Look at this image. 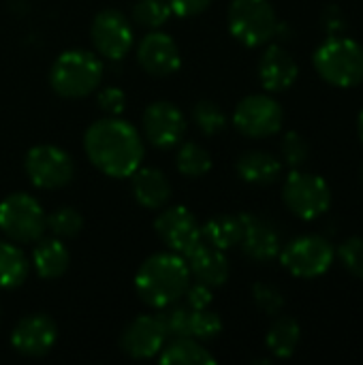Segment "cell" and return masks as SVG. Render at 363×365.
<instances>
[{
	"label": "cell",
	"instance_id": "15",
	"mask_svg": "<svg viewBox=\"0 0 363 365\" xmlns=\"http://www.w3.org/2000/svg\"><path fill=\"white\" fill-rule=\"evenodd\" d=\"M137 62L148 75L167 77L180 68L182 56H180V47L173 41V36H169L167 32H160V30H152L150 34H145L139 41Z\"/></svg>",
	"mask_w": 363,
	"mask_h": 365
},
{
	"label": "cell",
	"instance_id": "40",
	"mask_svg": "<svg viewBox=\"0 0 363 365\" xmlns=\"http://www.w3.org/2000/svg\"><path fill=\"white\" fill-rule=\"evenodd\" d=\"M357 130H359V137H362L363 141V109L362 113H359V120H357Z\"/></svg>",
	"mask_w": 363,
	"mask_h": 365
},
{
	"label": "cell",
	"instance_id": "30",
	"mask_svg": "<svg viewBox=\"0 0 363 365\" xmlns=\"http://www.w3.org/2000/svg\"><path fill=\"white\" fill-rule=\"evenodd\" d=\"M47 229L60 240L75 237L83 229V216L75 207H58L47 216Z\"/></svg>",
	"mask_w": 363,
	"mask_h": 365
},
{
	"label": "cell",
	"instance_id": "1",
	"mask_svg": "<svg viewBox=\"0 0 363 365\" xmlns=\"http://www.w3.org/2000/svg\"><path fill=\"white\" fill-rule=\"evenodd\" d=\"M88 160L109 178H128L143 160V141L137 128L118 118H103L88 126L83 135Z\"/></svg>",
	"mask_w": 363,
	"mask_h": 365
},
{
	"label": "cell",
	"instance_id": "12",
	"mask_svg": "<svg viewBox=\"0 0 363 365\" xmlns=\"http://www.w3.org/2000/svg\"><path fill=\"white\" fill-rule=\"evenodd\" d=\"M141 128L145 139L160 150H169L182 143L188 122L182 109L169 101H156L148 105L141 118Z\"/></svg>",
	"mask_w": 363,
	"mask_h": 365
},
{
	"label": "cell",
	"instance_id": "5",
	"mask_svg": "<svg viewBox=\"0 0 363 365\" xmlns=\"http://www.w3.org/2000/svg\"><path fill=\"white\" fill-rule=\"evenodd\" d=\"M229 30L246 47H259L278 34V17L270 0H233L229 6Z\"/></svg>",
	"mask_w": 363,
	"mask_h": 365
},
{
	"label": "cell",
	"instance_id": "16",
	"mask_svg": "<svg viewBox=\"0 0 363 365\" xmlns=\"http://www.w3.org/2000/svg\"><path fill=\"white\" fill-rule=\"evenodd\" d=\"M56 338H58V329L53 319L39 312V314L24 317L15 325L11 334V344L24 357H43L53 349Z\"/></svg>",
	"mask_w": 363,
	"mask_h": 365
},
{
	"label": "cell",
	"instance_id": "21",
	"mask_svg": "<svg viewBox=\"0 0 363 365\" xmlns=\"http://www.w3.org/2000/svg\"><path fill=\"white\" fill-rule=\"evenodd\" d=\"M34 244L36 246L32 250V265H34L36 274L43 280L62 278L71 263V255H68L66 246L62 244V240L60 237H49V240L41 237Z\"/></svg>",
	"mask_w": 363,
	"mask_h": 365
},
{
	"label": "cell",
	"instance_id": "23",
	"mask_svg": "<svg viewBox=\"0 0 363 365\" xmlns=\"http://www.w3.org/2000/svg\"><path fill=\"white\" fill-rule=\"evenodd\" d=\"M158 361L165 365H214L216 359L208 349L199 344V340L182 336L171 338V342H165V346L158 353Z\"/></svg>",
	"mask_w": 363,
	"mask_h": 365
},
{
	"label": "cell",
	"instance_id": "11",
	"mask_svg": "<svg viewBox=\"0 0 363 365\" xmlns=\"http://www.w3.org/2000/svg\"><path fill=\"white\" fill-rule=\"evenodd\" d=\"M90 38L98 56L107 60H122L135 43V32L122 11L103 9L92 19Z\"/></svg>",
	"mask_w": 363,
	"mask_h": 365
},
{
	"label": "cell",
	"instance_id": "17",
	"mask_svg": "<svg viewBox=\"0 0 363 365\" xmlns=\"http://www.w3.org/2000/svg\"><path fill=\"white\" fill-rule=\"evenodd\" d=\"M240 218L244 225V233L240 242L244 255L257 263H267L276 259L282 248L276 227L270 220L255 214H240Z\"/></svg>",
	"mask_w": 363,
	"mask_h": 365
},
{
	"label": "cell",
	"instance_id": "42",
	"mask_svg": "<svg viewBox=\"0 0 363 365\" xmlns=\"http://www.w3.org/2000/svg\"><path fill=\"white\" fill-rule=\"evenodd\" d=\"M0 314H2V308H0Z\"/></svg>",
	"mask_w": 363,
	"mask_h": 365
},
{
	"label": "cell",
	"instance_id": "22",
	"mask_svg": "<svg viewBox=\"0 0 363 365\" xmlns=\"http://www.w3.org/2000/svg\"><path fill=\"white\" fill-rule=\"evenodd\" d=\"M237 175L255 186H267L274 184L280 178L282 165L280 160L263 150H248L237 158Z\"/></svg>",
	"mask_w": 363,
	"mask_h": 365
},
{
	"label": "cell",
	"instance_id": "24",
	"mask_svg": "<svg viewBox=\"0 0 363 365\" xmlns=\"http://www.w3.org/2000/svg\"><path fill=\"white\" fill-rule=\"evenodd\" d=\"M244 225L240 216H216L201 227V240L218 250H229L240 246Z\"/></svg>",
	"mask_w": 363,
	"mask_h": 365
},
{
	"label": "cell",
	"instance_id": "9",
	"mask_svg": "<svg viewBox=\"0 0 363 365\" xmlns=\"http://www.w3.org/2000/svg\"><path fill=\"white\" fill-rule=\"evenodd\" d=\"M334 246L319 235H304L280 250V263L297 278H319L334 263Z\"/></svg>",
	"mask_w": 363,
	"mask_h": 365
},
{
	"label": "cell",
	"instance_id": "31",
	"mask_svg": "<svg viewBox=\"0 0 363 365\" xmlns=\"http://www.w3.org/2000/svg\"><path fill=\"white\" fill-rule=\"evenodd\" d=\"M223 331V321L216 312L201 308L190 312V325H188V338L195 340H214Z\"/></svg>",
	"mask_w": 363,
	"mask_h": 365
},
{
	"label": "cell",
	"instance_id": "37",
	"mask_svg": "<svg viewBox=\"0 0 363 365\" xmlns=\"http://www.w3.org/2000/svg\"><path fill=\"white\" fill-rule=\"evenodd\" d=\"M186 304L195 310H201V308H208L212 304V287L203 284V282H195V284H188L186 293Z\"/></svg>",
	"mask_w": 363,
	"mask_h": 365
},
{
	"label": "cell",
	"instance_id": "10",
	"mask_svg": "<svg viewBox=\"0 0 363 365\" xmlns=\"http://www.w3.org/2000/svg\"><path fill=\"white\" fill-rule=\"evenodd\" d=\"M285 120L282 107L270 94H250L242 98L233 113L235 128L250 139H265L280 130Z\"/></svg>",
	"mask_w": 363,
	"mask_h": 365
},
{
	"label": "cell",
	"instance_id": "14",
	"mask_svg": "<svg viewBox=\"0 0 363 365\" xmlns=\"http://www.w3.org/2000/svg\"><path fill=\"white\" fill-rule=\"evenodd\" d=\"M167 338V329L158 314H143L126 325L120 338V346L131 359H152L160 353Z\"/></svg>",
	"mask_w": 363,
	"mask_h": 365
},
{
	"label": "cell",
	"instance_id": "8",
	"mask_svg": "<svg viewBox=\"0 0 363 365\" xmlns=\"http://www.w3.org/2000/svg\"><path fill=\"white\" fill-rule=\"evenodd\" d=\"M24 169L32 186L43 188V190H58L71 184L75 165L68 152H64L58 145H34L28 150Z\"/></svg>",
	"mask_w": 363,
	"mask_h": 365
},
{
	"label": "cell",
	"instance_id": "3",
	"mask_svg": "<svg viewBox=\"0 0 363 365\" xmlns=\"http://www.w3.org/2000/svg\"><path fill=\"white\" fill-rule=\"evenodd\" d=\"M103 81V62L86 49H68L60 53L49 71V83L64 98H83L98 90Z\"/></svg>",
	"mask_w": 363,
	"mask_h": 365
},
{
	"label": "cell",
	"instance_id": "28",
	"mask_svg": "<svg viewBox=\"0 0 363 365\" xmlns=\"http://www.w3.org/2000/svg\"><path fill=\"white\" fill-rule=\"evenodd\" d=\"M171 17V6L167 0H139L133 6V21L148 30H158Z\"/></svg>",
	"mask_w": 363,
	"mask_h": 365
},
{
	"label": "cell",
	"instance_id": "34",
	"mask_svg": "<svg viewBox=\"0 0 363 365\" xmlns=\"http://www.w3.org/2000/svg\"><path fill=\"white\" fill-rule=\"evenodd\" d=\"M252 297H255V304L261 312H265L267 317H276L280 314V310L285 308V297L282 293L274 287V284H267V282H257L252 287Z\"/></svg>",
	"mask_w": 363,
	"mask_h": 365
},
{
	"label": "cell",
	"instance_id": "32",
	"mask_svg": "<svg viewBox=\"0 0 363 365\" xmlns=\"http://www.w3.org/2000/svg\"><path fill=\"white\" fill-rule=\"evenodd\" d=\"M190 312H193V308H190L188 304H178V302H173V304L160 308L158 319L163 321V325H165V329H167V336H171V338L188 336Z\"/></svg>",
	"mask_w": 363,
	"mask_h": 365
},
{
	"label": "cell",
	"instance_id": "4",
	"mask_svg": "<svg viewBox=\"0 0 363 365\" xmlns=\"http://www.w3.org/2000/svg\"><path fill=\"white\" fill-rule=\"evenodd\" d=\"M317 73L332 86L355 88L363 83V47L344 36H329L312 56Z\"/></svg>",
	"mask_w": 363,
	"mask_h": 365
},
{
	"label": "cell",
	"instance_id": "35",
	"mask_svg": "<svg viewBox=\"0 0 363 365\" xmlns=\"http://www.w3.org/2000/svg\"><path fill=\"white\" fill-rule=\"evenodd\" d=\"M338 259L351 272L355 278L363 280V240L362 237H351L338 248Z\"/></svg>",
	"mask_w": 363,
	"mask_h": 365
},
{
	"label": "cell",
	"instance_id": "39",
	"mask_svg": "<svg viewBox=\"0 0 363 365\" xmlns=\"http://www.w3.org/2000/svg\"><path fill=\"white\" fill-rule=\"evenodd\" d=\"M325 28L329 30L332 36H336L340 30H344V17H342V11L338 6H329L325 11Z\"/></svg>",
	"mask_w": 363,
	"mask_h": 365
},
{
	"label": "cell",
	"instance_id": "18",
	"mask_svg": "<svg viewBox=\"0 0 363 365\" xmlns=\"http://www.w3.org/2000/svg\"><path fill=\"white\" fill-rule=\"evenodd\" d=\"M184 261L190 269V276L197 282H203L214 289V287H223L229 280L231 267L225 257V250H218L203 240L184 257Z\"/></svg>",
	"mask_w": 363,
	"mask_h": 365
},
{
	"label": "cell",
	"instance_id": "29",
	"mask_svg": "<svg viewBox=\"0 0 363 365\" xmlns=\"http://www.w3.org/2000/svg\"><path fill=\"white\" fill-rule=\"evenodd\" d=\"M193 122H195V126H197L203 135L212 137V135H218L220 130H225V126H227V115H225V111L220 109L218 103L203 98V101H199V103L193 107Z\"/></svg>",
	"mask_w": 363,
	"mask_h": 365
},
{
	"label": "cell",
	"instance_id": "25",
	"mask_svg": "<svg viewBox=\"0 0 363 365\" xmlns=\"http://www.w3.org/2000/svg\"><path fill=\"white\" fill-rule=\"evenodd\" d=\"M30 263L19 246L0 242V289H17L26 282Z\"/></svg>",
	"mask_w": 363,
	"mask_h": 365
},
{
	"label": "cell",
	"instance_id": "13",
	"mask_svg": "<svg viewBox=\"0 0 363 365\" xmlns=\"http://www.w3.org/2000/svg\"><path fill=\"white\" fill-rule=\"evenodd\" d=\"M154 231L171 252L182 257H186L201 242V225L184 205L163 210L154 220Z\"/></svg>",
	"mask_w": 363,
	"mask_h": 365
},
{
	"label": "cell",
	"instance_id": "33",
	"mask_svg": "<svg viewBox=\"0 0 363 365\" xmlns=\"http://www.w3.org/2000/svg\"><path fill=\"white\" fill-rule=\"evenodd\" d=\"M280 152H282V160L291 169H300L308 160V156H310V145H308V141L300 133L291 130V133L285 135Z\"/></svg>",
	"mask_w": 363,
	"mask_h": 365
},
{
	"label": "cell",
	"instance_id": "27",
	"mask_svg": "<svg viewBox=\"0 0 363 365\" xmlns=\"http://www.w3.org/2000/svg\"><path fill=\"white\" fill-rule=\"evenodd\" d=\"M175 167L186 178H201L212 169V156L203 145L184 141L175 154Z\"/></svg>",
	"mask_w": 363,
	"mask_h": 365
},
{
	"label": "cell",
	"instance_id": "6",
	"mask_svg": "<svg viewBox=\"0 0 363 365\" xmlns=\"http://www.w3.org/2000/svg\"><path fill=\"white\" fill-rule=\"evenodd\" d=\"M0 231L17 244H34L47 231V216L32 195L13 192L0 203Z\"/></svg>",
	"mask_w": 363,
	"mask_h": 365
},
{
	"label": "cell",
	"instance_id": "38",
	"mask_svg": "<svg viewBox=\"0 0 363 365\" xmlns=\"http://www.w3.org/2000/svg\"><path fill=\"white\" fill-rule=\"evenodd\" d=\"M171 6V13L180 15V17H195L199 13H203L214 0H167Z\"/></svg>",
	"mask_w": 363,
	"mask_h": 365
},
{
	"label": "cell",
	"instance_id": "2",
	"mask_svg": "<svg viewBox=\"0 0 363 365\" xmlns=\"http://www.w3.org/2000/svg\"><path fill=\"white\" fill-rule=\"evenodd\" d=\"M190 284V269L182 255L158 252L145 259L135 276V289L150 308H165L180 302Z\"/></svg>",
	"mask_w": 363,
	"mask_h": 365
},
{
	"label": "cell",
	"instance_id": "41",
	"mask_svg": "<svg viewBox=\"0 0 363 365\" xmlns=\"http://www.w3.org/2000/svg\"><path fill=\"white\" fill-rule=\"evenodd\" d=\"M362 180H363V167H362Z\"/></svg>",
	"mask_w": 363,
	"mask_h": 365
},
{
	"label": "cell",
	"instance_id": "26",
	"mask_svg": "<svg viewBox=\"0 0 363 365\" xmlns=\"http://www.w3.org/2000/svg\"><path fill=\"white\" fill-rule=\"evenodd\" d=\"M300 338H302V329H300L297 321L291 317H278L272 323L265 342H267V349L272 351V355H276L278 359H289L295 353Z\"/></svg>",
	"mask_w": 363,
	"mask_h": 365
},
{
	"label": "cell",
	"instance_id": "20",
	"mask_svg": "<svg viewBox=\"0 0 363 365\" xmlns=\"http://www.w3.org/2000/svg\"><path fill=\"white\" fill-rule=\"evenodd\" d=\"M131 190L135 201L145 210H160L171 199V182L160 169L139 167L131 175Z\"/></svg>",
	"mask_w": 363,
	"mask_h": 365
},
{
	"label": "cell",
	"instance_id": "36",
	"mask_svg": "<svg viewBox=\"0 0 363 365\" xmlns=\"http://www.w3.org/2000/svg\"><path fill=\"white\" fill-rule=\"evenodd\" d=\"M96 103H98V107H101L105 113H109V115H120V113L124 111V107H126V96H124V92H122L120 88L107 86V88H103V90L98 92Z\"/></svg>",
	"mask_w": 363,
	"mask_h": 365
},
{
	"label": "cell",
	"instance_id": "7",
	"mask_svg": "<svg viewBox=\"0 0 363 365\" xmlns=\"http://www.w3.org/2000/svg\"><path fill=\"white\" fill-rule=\"evenodd\" d=\"M282 201L293 216L302 220H315L329 210L332 190L321 175L304 173L295 169L285 182Z\"/></svg>",
	"mask_w": 363,
	"mask_h": 365
},
{
	"label": "cell",
	"instance_id": "19",
	"mask_svg": "<svg viewBox=\"0 0 363 365\" xmlns=\"http://www.w3.org/2000/svg\"><path fill=\"white\" fill-rule=\"evenodd\" d=\"M300 75L295 58L280 45H270L259 60V79L267 92L289 90Z\"/></svg>",
	"mask_w": 363,
	"mask_h": 365
}]
</instances>
